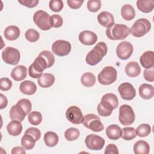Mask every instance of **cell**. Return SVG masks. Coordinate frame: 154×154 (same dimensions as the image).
<instances>
[{
	"mask_svg": "<svg viewBox=\"0 0 154 154\" xmlns=\"http://www.w3.org/2000/svg\"><path fill=\"white\" fill-rule=\"evenodd\" d=\"M54 62L55 57L51 52L42 51L29 67V76L33 78H39L42 75V72L46 69L52 67Z\"/></svg>",
	"mask_w": 154,
	"mask_h": 154,
	"instance_id": "1",
	"label": "cell"
},
{
	"mask_svg": "<svg viewBox=\"0 0 154 154\" xmlns=\"http://www.w3.org/2000/svg\"><path fill=\"white\" fill-rule=\"evenodd\" d=\"M118 106L119 100L117 96L111 93H106L102 96L101 102L97 105V112L100 116L108 117Z\"/></svg>",
	"mask_w": 154,
	"mask_h": 154,
	"instance_id": "2",
	"label": "cell"
},
{
	"mask_svg": "<svg viewBox=\"0 0 154 154\" xmlns=\"http://www.w3.org/2000/svg\"><path fill=\"white\" fill-rule=\"evenodd\" d=\"M108 48L105 42H101L96 44V45L87 54L85 58L86 63L90 66H95L106 55Z\"/></svg>",
	"mask_w": 154,
	"mask_h": 154,
	"instance_id": "3",
	"label": "cell"
},
{
	"mask_svg": "<svg viewBox=\"0 0 154 154\" xmlns=\"http://www.w3.org/2000/svg\"><path fill=\"white\" fill-rule=\"evenodd\" d=\"M130 32V28L128 26L119 23H114L106 29V36L112 40H123L129 35Z\"/></svg>",
	"mask_w": 154,
	"mask_h": 154,
	"instance_id": "4",
	"label": "cell"
},
{
	"mask_svg": "<svg viewBox=\"0 0 154 154\" xmlns=\"http://www.w3.org/2000/svg\"><path fill=\"white\" fill-rule=\"evenodd\" d=\"M151 29V23L147 19H137L130 29L131 34L136 37H141L146 34Z\"/></svg>",
	"mask_w": 154,
	"mask_h": 154,
	"instance_id": "5",
	"label": "cell"
},
{
	"mask_svg": "<svg viewBox=\"0 0 154 154\" xmlns=\"http://www.w3.org/2000/svg\"><path fill=\"white\" fill-rule=\"evenodd\" d=\"M33 20L35 24L42 30L47 31L52 27L51 16L43 10L35 11L33 16Z\"/></svg>",
	"mask_w": 154,
	"mask_h": 154,
	"instance_id": "6",
	"label": "cell"
},
{
	"mask_svg": "<svg viewBox=\"0 0 154 154\" xmlns=\"http://www.w3.org/2000/svg\"><path fill=\"white\" fill-rule=\"evenodd\" d=\"M117 76L116 69L112 66H106L99 73L97 79L100 84L108 85L114 82L117 79Z\"/></svg>",
	"mask_w": 154,
	"mask_h": 154,
	"instance_id": "7",
	"label": "cell"
},
{
	"mask_svg": "<svg viewBox=\"0 0 154 154\" xmlns=\"http://www.w3.org/2000/svg\"><path fill=\"white\" fill-rule=\"evenodd\" d=\"M135 113L131 106L126 104L120 106L119 120L122 125L128 126L132 124L135 121Z\"/></svg>",
	"mask_w": 154,
	"mask_h": 154,
	"instance_id": "8",
	"label": "cell"
},
{
	"mask_svg": "<svg viewBox=\"0 0 154 154\" xmlns=\"http://www.w3.org/2000/svg\"><path fill=\"white\" fill-rule=\"evenodd\" d=\"M82 124L87 128L96 132H100L104 129L100 117L94 114H86L83 117Z\"/></svg>",
	"mask_w": 154,
	"mask_h": 154,
	"instance_id": "9",
	"label": "cell"
},
{
	"mask_svg": "<svg viewBox=\"0 0 154 154\" xmlns=\"http://www.w3.org/2000/svg\"><path fill=\"white\" fill-rule=\"evenodd\" d=\"M20 54L19 50L13 47H6L2 52V58L8 64L16 65L20 60Z\"/></svg>",
	"mask_w": 154,
	"mask_h": 154,
	"instance_id": "10",
	"label": "cell"
},
{
	"mask_svg": "<svg viewBox=\"0 0 154 154\" xmlns=\"http://www.w3.org/2000/svg\"><path fill=\"white\" fill-rule=\"evenodd\" d=\"M52 51L54 54L58 56H66L71 51V44L68 41L57 40L52 45Z\"/></svg>",
	"mask_w": 154,
	"mask_h": 154,
	"instance_id": "11",
	"label": "cell"
},
{
	"mask_svg": "<svg viewBox=\"0 0 154 154\" xmlns=\"http://www.w3.org/2000/svg\"><path fill=\"white\" fill-rule=\"evenodd\" d=\"M86 146L92 150H100L105 144V140L96 134H90L85 139Z\"/></svg>",
	"mask_w": 154,
	"mask_h": 154,
	"instance_id": "12",
	"label": "cell"
},
{
	"mask_svg": "<svg viewBox=\"0 0 154 154\" xmlns=\"http://www.w3.org/2000/svg\"><path fill=\"white\" fill-rule=\"evenodd\" d=\"M134 51L132 45L127 41L120 43L116 48L117 57L123 60H128L132 55Z\"/></svg>",
	"mask_w": 154,
	"mask_h": 154,
	"instance_id": "13",
	"label": "cell"
},
{
	"mask_svg": "<svg viewBox=\"0 0 154 154\" xmlns=\"http://www.w3.org/2000/svg\"><path fill=\"white\" fill-rule=\"evenodd\" d=\"M66 117L70 122L75 125L82 123L84 117L81 109L76 106L68 108L66 112Z\"/></svg>",
	"mask_w": 154,
	"mask_h": 154,
	"instance_id": "14",
	"label": "cell"
},
{
	"mask_svg": "<svg viewBox=\"0 0 154 154\" xmlns=\"http://www.w3.org/2000/svg\"><path fill=\"white\" fill-rule=\"evenodd\" d=\"M118 91L121 97L126 100H132L136 96V91L134 86L129 82H123L118 87Z\"/></svg>",
	"mask_w": 154,
	"mask_h": 154,
	"instance_id": "15",
	"label": "cell"
},
{
	"mask_svg": "<svg viewBox=\"0 0 154 154\" xmlns=\"http://www.w3.org/2000/svg\"><path fill=\"white\" fill-rule=\"evenodd\" d=\"M78 38L79 42L82 44L88 46L94 45L97 40V35L94 32L88 30H85L81 32Z\"/></svg>",
	"mask_w": 154,
	"mask_h": 154,
	"instance_id": "16",
	"label": "cell"
},
{
	"mask_svg": "<svg viewBox=\"0 0 154 154\" xmlns=\"http://www.w3.org/2000/svg\"><path fill=\"white\" fill-rule=\"evenodd\" d=\"M141 65L146 69H150L154 66V52L152 51L144 52L140 58Z\"/></svg>",
	"mask_w": 154,
	"mask_h": 154,
	"instance_id": "17",
	"label": "cell"
},
{
	"mask_svg": "<svg viewBox=\"0 0 154 154\" xmlns=\"http://www.w3.org/2000/svg\"><path fill=\"white\" fill-rule=\"evenodd\" d=\"M26 116L22 108L17 103L13 105L10 110V117L12 120L22 122Z\"/></svg>",
	"mask_w": 154,
	"mask_h": 154,
	"instance_id": "18",
	"label": "cell"
},
{
	"mask_svg": "<svg viewBox=\"0 0 154 154\" xmlns=\"http://www.w3.org/2000/svg\"><path fill=\"white\" fill-rule=\"evenodd\" d=\"M99 23L104 27H109L114 23L113 15L108 11H102L97 16Z\"/></svg>",
	"mask_w": 154,
	"mask_h": 154,
	"instance_id": "19",
	"label": "cell"
},
{
	"mask_svg": "<svg viewBox=\"0 0 154 154\" xmlns=\"http://www.w3.org/2000/svg\"><path fill=\"white\" fill-rule=\"evenodd\" d=\"M27 76V69L25 66L19 65L15 67L11 72V77L16 81L24 79Z\"/></svg>",
	"mask_w": 154,
	"mask_h": 154,
	"instance_id": "20",
	"label": "cell"
},
{
	"mask_svg": "<svg viewBox=\"0 0 154 154\" xmlns=\"http://www.w3.org/2000/svg\"><path fill=\"white\" fill-rule=\"evenodd\" d=\"M20 91L24 94L32 95L37 90L35 84L31 81L26 80L22 82L20 84Z\"/></svg>",
	"mask_w": 154,
	"mask_h": 154,
	"instance_id": "21",
	"label": "cell"
},
{
	"mask_svg": "<svg viewBox=\"0 0 154 154\" xmlns=\"http://www.w3.org/2000/svg\"><path fill=\"white\" fill-rule=\"evenodd\" d=\"M125 73L129 77H137L141 73V67L136 61L129 62L125 67Z\"/></svg>",
	"mask_w": 154,
	"mask_h": 154,
	"instance_id": "22",
	"label": "cell"
},
{
	"mask_svg": "<svg viewBox=\"0 0 154 154\" xmlns=\"http://www.w3.org/2000/svg\"><path fill=\"white\" fill-rule=\"evenodd\" d=\"M55 79V76L52 73H45L38 78L37 83L42 88H48L54 84Z\"/></svg>",
	"mask_w": 154,
	"mask_h": 154,
	"instance_id": "23",
	"label": "cell"
},
{
	"mask_svg": "<svg viewBox=\"0 0 154 154\" xmlns=\"http://www.w3.org/2000/svg\"><path fill=\"white\" fill-rule=\"evenodd\" d=\"M140 96L146 100L150 99L154 95V88L153 85L148 84H143L139 87Z\"/></svg>",
	"mask_w": 154,
	"mask_h": 154,
	"instance_id": "24",
	"label": "cell"
},
{
	"mask_svg": "<svg viewBox=\"0 0 154 154\" xmlns=\"http://www.w3.org/2000/svg\"><path fill=\"white\" fill-rule=\"evenodd\" d=\"M20 32V29L17 26L10 25L5 29L4 35L7 40L13 41L19 37Z\"/></svg>",
	"mask_w": 154,
	"mask_h": 154,
	"instance_id": "25",
	"label": "cell"
},
{
	"mask_svg": "<svg viewBox=\"0 0 154 154\" xmlns=\"http://www.w3.org/2000/svg\"><path fill=\"white\" fill-rule=\"evenodd\" d=\"M106 135L110 140H117L121 137L122 129L117 125H111L106 129Z\"/></svg>",
	"mask_w": 154,
	"mask_h": 154,
	"instance_id": "26",
	"label": "cell"
},
{
	"mask_svg": "<svg viewBox=\"0 0 154 154\" xmlns=\"http://www.w3.org/2000/svg\"><path fill=\"white\" fill-rule=\"evenodd\" d=\"M8 133L11 136L20 135L22 131V125L20 121L12 120L7 126Z\"/></svg>",
	"mask_w": 154,
	"mask_h": 154,
	"instance_id": "27",
	"label": "cell"
},
{
	"mask_svg": "<svg viewBox=\"0 0 154 154\" xmlns=\"http://www.w3.org/2000/svg\"><path fill=\"white\" fill-rule=\"evenodd\" d=\"M134 152L136 154H147L150 151V146L147 142L138 140L134 145Z\"/></svg>",
	"mask_w": 154,
	"mask_h": 154,
	"instance_id": "28",
	"label": "cell"
},
{
	"mask_svg": "<svg viewBox=\"0 0 154 154\" xmlns=\"http://www.w3.org/2000/svg\"><path fill=\"white\" fill-rule=\"evenodd\" d=\"M137 6L141 12L150 13L154 8V1L153 0H138Z\"/></svg>",
	"mask_w": 154,
	"mask_h": 154,
	"instance_id": "29",
	"label": "cell"
},
{
	"mask_svg": "<svg viewBox=\"0 0 154 154\" xmlns=\"http://www.w3.org/2000/svg\"><path fill=\"white\" fill-rule=\"evenodd\" d=\"M121 15L126 20H131L135 16L134 7L130 4H125L121 8Z\"/></svg>",
	"mask_w": 154,
	"mask_h": 154,
	"instance_id": "30",
	"label": "cell"
},
{
	"mask_svg": "<svg viewBox=\"0 0 154 154\" xmlns=\"http://www.w3.org/2000/svg\"><path fill=\"white\" fill-rule=\"evenodd\" d=\"M44 141L47 146L54 147L58 144V136L54 132L48 131L44 135Z\"/></svg>",
	"mask_w": 154,
	"mask_h": 154,
	"instance_id": "31",
	"label": "cell"
},
{
	"mask_svg": "<svg viewBox=\"0 0 154 154\" xmlns=\"http://www.w3.org/2000/svg\"><path fill=\"white\" fill-rule=\"evenodd\" d=\"M81 82L85 87H92L95 84L96 76L91 72H86L82 75L81 78Z\"/></svg>",
	"mask_w": 154,
	"mask_h": 154,
	"instance_id": "32",
	"label": "cell"
},
{
	"mask_svg": "<svg viewBox=\"0 0 154 154\" xmlns=\"http://www.w3.org/2000/svg\"><path fill=\"white\" fill-rule=\"evenodd\" d=\"M35 142V140L27 134H25L21 139V145L25 150H31L34 148Z\"/></svg>",
	"mask_w": 154,
	"mask_h": 154,
	"instance_id": "33",
	"label": "cell"
},
{
	"mask_svg": "<svg viewBox=\"0 0 154 154\" xmlns=\"http://www.w3.org/2000/svg\"><path fill=\"white\" fill-rule=\"evenodd\" d=\"M137 136L136 131L132 127H125L122 129L121 137L126 141L132 140Z\"/></svg>",
	"mask_w": 154,
	"mask_h": 154,
	"instance_id": "34",
	"label": "cell"
},
{
	"mask_svg": "<svg viewBox=\"0 0 154 154\" xmlns=\"http://www.w3.org/2000/svg\"><path fill=\"white\" fill-rule=\"evenodd\" d=\"M136 134L140 137H145L148 136L151 132V127L149 125L143 123L140 125L135 129Z\"/></svg>",
	"mask_w": 154,
	"mask_h": 154,
	"instance_id": "35",
	"label": "cell"
},
{
	"mask_svg": "<svg viewBox=\"0 0 154 154\" xmlns=\"http://www.w3.org/2000/svg\"><path fill=\"white\" fill-rule=\"evenodd\" d=\"M80 135L79 131L75 128H70L64 132V137L67 141H72L77 140Z\"/></svg>",
	"mask_w": 154,
	"mask_h": 154,
	"instance_id": "36",
	"label": "cell"
},
{
	"mask_svg": "<svg viewBox=\"0 0 154 154\" xmlns=\"http://www.w3.org/2000/svg\"><path fill=\"white\" fill-rule=\"evenodd\" d=\"M28 119L30 124L37 126L42 121V115L38 111H32L28 114Z\"/></svg>",
	"mask_w": 154,
	"mask_h": 154,
	"instance_id": "37",
	"label": "cell"
},
{
	"mask_svg": "<svg viewBox=\"0 0 154 154\" xmlns=\"http://www.w3.org/2000/svg\"><path fill=\"white\" fill-rule=\"evenodd\" d=\"M25 38L30 42H35L40 38V34L37 31L34 29H28L25 34Z\"/></svg>",
	"mask_w": 154,
	"mask_h": 154,
	"instance_id": "38",
	"label": "cell"
},
{
	"mask_svg": "<svg viewBox=\"0 0 154 154\" xmlns=\"http://www.w3.org/2000/svg\"><path fill=\"white\" fill-rule=\"evenodd\" d=\"M49 5L52 11L54 12H60L63 9L64 4L61 0H51Z\"/></svg>",
	"mask_w": 154,
	"mask_h": 154,
	"instance_id": "39",
	"label": "cell"
},
{
	"mask_svg": "<svg viewBox=\"0 0 154 154\" xmlns=\"http://www.w3.org/2000/svg\"><path fill=\"white\" fill-rule=\"evenodd\" d=\"M102 4L100 0H89L87 2L88 10L93 13L99 11L101 7Z\"/></svg>",
	"mask_w": 154,
	"mask_h": 154,
	"instance_id": "40",
	"label": "cell"
},
{
	"mask_svg": "<svg viewBox=\"0 0 154 154\" xmlns=\"http://www.w3.org/2000/svg\"><path fill=\"white\" fill-rule=\"evenodd\" d=\"M17 103L22 108L26 115L29 114L32 108V104L29 99L25 98L21 99L17 102Z\"/></svg>",
	"mask_w": 154,
	"mask_h": 154,
	"instance_id": "41",
	"label": "cell"
},
{
	"mask_svg": "<svg viewBox=\"0 0 154 154\" xmlns=\"http://www.w3.org/2000/svg\"><path fill=\"white\" fill-rule=\"evenodd\" d=\"M12 87V82L8 78H1L0 79V89L2 91H8Z\"/></svg>",
	"mask_w": 154,
	"mask_h": 154,
	"instance_id": "42",
	"label": "cell"
},
{
	"mask_svg": "<svg viewBox=\"0 0 154 154\" xmlns=\"http://www.w3.org/2000/svg\"><path fill=\"white\" fill-rule=\"evenodd\" d=\"M25 134H27L31 135L35 140L36 141H38L41 137V132L40 131V130L34 127L29 128L28 129H27Z\"/></svg>",
	"mask_w": 154,
	"mask_h": 154,
	"instance_id": "43",
	"label": "cell"
},
{
	"mask_svg": "<svg viewBox=\"0 0 154 154\" xmlns=\"http://www.w3.org/2000/svg\"><path fill=\"white\" fill-rule=\"evenodd\" d=\"M52 26L54 28H60L62 26L63 20V18L59 14H53L51 16Z\"/></svg>",
	"mask_w": 154,
	"mask_h": 154,
	"instance_id": "44",
	"label": "cell"
},
{
	"mask_svg": "<svg viewBox=\"0 0 154 154\" xmlns=\"http://www.w3.org/2000/svg\"><path fill=\"white\" fill-rule=\"evenodd\" d=\"M144 78L149 82H153L154 81V70L153 67L150 69H146L143 72Z\"/></svg>",
	"mask_w": 154,
	"mask_h": 154,
	"instance_id": "45",
	"label": "cell"
},
{
	"mask_svg": "<svg viewBox=\"0 0 154 154\" xmlns=\"http://www.w3.org/2000/svg\"><path fill=\"white\" fill-rule=\"evenodd\" d=\"M18 2L28 8H33L37 5L38 0H18Z\"/></svg>",
	"mask_w": 154,
	"mask_h": 154,
	"instance_id": "46",
	"label": "cell"
},
{
	"mask_svg": "<svg viewBox=\"0 0 154 154\" xmlns=\"http://www.w3.org/2000/svg\"><path fill=\"white\" fill-rule=\"evenodd\" d=\"M104 153L105 154H119V150L115 144H109L106 146Z\"/></svg>",
	"mask_w": 154,
	"mask_h": 154,
	"instance_id": "47",
	"label": "cell"
},
{
	"mask_svg": "<svg viewBox=\"0 0 154 154\" xmlns=\"http://www.w3.org/2000/svg\"><path fill=\"white\" fill-rule=\"evenodd\" d=\"M67 4L70 8L72 9L79 8L84 2V1H75V0H67Z\"/></svg>",
	"mask_w": 154,
	"mask_h": 154,
	"instance_id": "48",
	"label": "cell"
},
{
	"mask_svg": "<svg viewBox=\"0 0 154 154\" xmlns=\"http://www.w3.org/2000/svg\"><path fill=\"white\" fill-rule=\"evenodd\" d=\"M0 97H1V101H0V109H4L5 108L8 103V100L7 97L2 94V93L0 94Z\"/></svg>",
	"mask_w": 154,
	"mask_h": 154,
	"instance_id": "49",
	"label": "cell"
},
{
	"mask_svg": "<svg viewBox=\"0 0 154 154\" xmlns=\"http://www.w3.org/2000/svg\"><path fill=\"white\" fill-rule=\"evenodd\" d=\"M26 152L25 150V149L23 147H21L20 146L14 147L11 150V153L15 154V153H22L25 154Z\"/></svg>",
	"mask_w": 154,
	"mask_h": 154,
	"instance_id": "50",
	"label": "cell"
}]
</instances>
